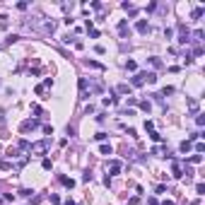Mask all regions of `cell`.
Returning a JSON list of instances; mask_svg holds the SVG:
<instances>
[{
  "label": "cell",
  "mask_w": 205,
  "mask_h": 205,
  "mask_svg": "<svg viewBox=\"0 0 205 205\" xmlns=\"http://www.w3.org/2000/svg\"><path fill=\"white\" fill-rule=\"evenodd\" d=\"M34 128H39V121H36V118H29V121H24V123L20 125L22 133H27V130H34Z\"/></svg>",
  "instance_id": "6da1fadb"
},
{
  "label": "cell",
  "mask_w": 205,
  "mask_h": 205,
  "mask_svg": "<svg viewBox=\"0 0 205 205\" xmlns=\"http://www.w3.org/2000/svg\"><path fill=\"white\" fill-rule=\"evenodd\" d=\"M46 150H48V142H46V140H41V142H36V145H31V150H29V152H36V155H44Z\"/></svg>",
  "instance_id": "7a4b0ae2"
},
{
  "label": "cell",
  "mask_w": 205,
  "mask_h": 205,
  "mask_svg": "<svg viewBox=\"0 0 205 205\" xmlns=\"http://www.w3.org/2000/svg\"><path fill=\"white\" fill-rule=\"evenodd\" d=\"M135 29H138L140 34H150V24H147V20H140V22L135 24Z\"/></svg>",
  "instance_id": "3957f363"
},
{
  "label": "cell",
  "mask_w": 205,
  "mask_h": 205,
  "mask_svg": "<svg viewBox=\"0 0 205 205\" xmlns=\"http://www.w3.org/2000/svg\"><path fill=\"white\" fill-rule=\"evenodd\" d=\"M130 85H133V87H140V85H145V72H138V75H135L133 80H130Z\"/></svg>",
  "instance_id": "277c9868"
},
{
  "label": "cell",
  "mask_w": 205,
  "mask_h": 205,
  "mask_svg": "<svg viewBox=\"0 0 205 205\" xmlns=\"http://www.w3.org/2000/svg\"><path fill=\"white\" fill-rule=\"evenodd\" d=\"M109 171H111V174H118V171H121V162H118V159H111V162H109Z\"/></svg>",
  "instance_id": "5b68a950"
},
{
  "label": "cell",
  "mask_w": 205,
  "mask_h": 205,
  "mask_svg": "<svg viewBox=\"0 0 205 205\" xmlns=\"http://www.w3.org/2000/svg\"><path fill=\"white\" fill-rule=\"evenodd\" d=\"M77 85H80V92H82V99H87V85H89V82H87V77H80V80H77Z\"/></svg>",
  "instance_id": "8992f818"
},
{
  "label": "cell",
  "mask_w": 205,
  "mask_h": 205,
  "mask_svg": "<svg viewBox=\"0 0 205 205\" xmlns=\"http://www.w3.org/2000/svg\"><path fill=\"white\" fill-rule=\"evenodd\" d=\"M171 174H174L176 179H181V176H183V171H181V164H179V162H174V164H171Z\"/></svg>",
  "instance_id": "52a82bcc"
},
{
  "label": "cell",
  "mask_w": 205,
  "mask_h": 205,
  "mask_svg": "<svg viewBox=\"0 0 205 205\" xmlns=\"http://www.w3.org/2000/svg\"><path fill=\"white\" fill-rule=\"evenodd\" d=\"M145 82L155 85V82H157V72H145Z\"/></svg>",
  "instance_id": "ba28073f"
},
{
  "label": "cell",
  "mask_w": 205,
  "mask_h": 205,
  "mask_svg": "<svg viewBox=\"0 0 205 205\" xmlns=\"http://www.w3.org/2000/svg\"><path fill=\"white\" fill-rule=\"evenodd\" d=\"M125 70L135 72V70H138V63H135V61H125Z\"/></svg>",
  "instance_id": "9c48e42d"
},
{
  "label": "cell",
  "mask_w": 205,
  "mask_h": 205,
  "mask_svg": "<svg viewBox=\"0 0 205 205\" xmlns=\"http://www.w3.org/2000/svg\"><path fill=\"white\" fill-rule=\"evenodd\" d=\"M61 183H63V186H68V188H72V186H75V181L68 179V176H61Z\"/></svg>",
  "instance_id": "30bf717a"
},
{
  "label": "cell",
  "mask_w": 205,
  "mask_h": 205,
  "mask_svg": "<svg viewBox=\"0 0 205 205\" xmlns=\"http://www.w3.org/2000/svg\"><path fill=\"white\" fill-rule=\"evenodd\" d=\"M203 12H205L203 7H196V10L191 12V17H193V20H200V17H203Z\"/></svg>",
  "instance_id": "8fae6325"
},
{
  "label": "cell",
  "mask_w": 205,
  "mask_h": 205,
  "mask_svg": "<svg viewBox=\"0 0 205 205\" xmlns=\"http://www.w3.org/2000/svg\"><path fill=\"white\" fill-rule=\"evenodd\" d=\"M87 68H94V70H104V65H101V63H97V61H87Z\"/></svg>",
  "instance_id": "7c38bea8"
},
{
  "label": "cell",
  "mask_w": 205,
  "mask_h": 205,
  "mask_svg": "<svg viewBox=\"0 0 205 205\" xmlns=\"http://www.w3.org/2000/svg\"><path fill=\"white\" fill-rule=\"evenodd\" d=\"M101 104H104V106H111V104H116V97H111V94H109V97H104V99H101Z\"/></svg>",
  "instance_id": "4fadbf2b"
},
{
  "label": "cell",
  "mask_w": 205,
  "mask_h": 205,
  "mask_svg": "<svg viewBox=\"0 0 205 205\" xmlns=\"http://www.w3.org/2000/svg\"><path fill=\"white\" fill-rule=\"evenodd\" d=\"M188 162H191V164H200V162H203V155H191Z\"/></svg>",
  "instance_id": "5bb4252c"
},
{
  "label": "cell",
  "mask_w": 205,
  "mask_h": 205,
  "mask_svg": "<svg viewBox=\"0 0 205 205\" xmlns=\"http://www.w3.org/2000/svg\"><path fill=\"white\" fill-rule=\"evenodd\" d=\"M99 152H101V155H106V157H109V155H111V145H106V142H104V145H101V147H99Z\"/></svg>",
  "instance_id": "9a60e30c"
},
{
  "label": "cell",
  "mask_w": 205,
  "mask_h": 205,
  "mask_svg": "<svg viewBox=\"0 0 205 205\" xmlns=\"http://www.w3.org/2000/svg\"><path fill=\"white\" fill-rule=\"evenodd\" d=\"M118 92H121V94H128V97H130V85H118Z\"/></svg>",
  "instance_id": "2e32d148"
},
{
  "label": "cell",
  "mask_w": 205,
  "mask_h": 205,
  "mask_svg": "<svg viewBox=\"0 0 205 205\" xmlns=\"http://www.w3.org/2000/svg\"><path fill=\"white\" fill-rule=\"evenodd\" d=\"M188 109L193 111V114H198V101L196 99H188Z\"/></svg>",
  "instance_id": "e0dca14e"
},
{
  "label": "cell",
  "mask_w": 205,
  "mask_h": 205,
  "mask_svg": "<svg viewBox=\"0 0 205 205\" xmlns=\"http://www.w3.org/2000/svg\"><path fill=\"white\" fill-rule=\"evenodd\" d=\"M7 157H12V159L20 157V150H17V147H10V150H7Z\"/></svg>",
  "instance_id": "ac0fdd59"
},
{
  "label": "cell",
  "mask_w": 205,
  "mask_h": 205,
  "mask_svg": "<svg viewBox=\"0 0 205 205\" xmlns=\"http://www.w3.org/2000/svg\"><path fill=\"white\" fill-rule=\"evenodd\" d=\"M181 152H191V142H188V140L181 142Z\"/></svg>",
  "instance_id": "d6986e66"
},
{
  "label": "cell",
  "mask_w": 205,
  "mask_h": 205,
  "mask_svg": "<svg viewBox=\"0 0 205 205\" xmlns=\"http://www.w3.org/2000/svg\"><path fill=\"white\" fill-rule=\"evenodd\" d=\"M118 31H121V36H125V34H128V31H130V29H128V27H125V22H121V24H118Z\"/></svg>",
  "instance_id": "ffe728a7"
},
{
  "label": "cell",
  "mask_w": 205,
  "mask_h": 205,
  "mask_svg": "<svg viewBox=\"0 0 205 205\" xmlns=\"http://www.w3.org/2000/svg\"><path fill=\"white\" fill-rule=\"evenodd\" d=\"M140 109H142V111H147V114H150V109H152V104H150V101H140Z\"/></svg>",
  "instance_id": "44dd1931"
},
{
  "label": "cell",
  "mask_w": 205,
  "mask_h": 205,
  "mask_svg": "<svg viewBox=\"0 0 205 205\" xmlns=\"http://www.w3.org/2000/svg\"><path fill=\"white\" fill-rule=\"evenodd\" d=\"M20 150H24V152H27V150H31V145H29L27 140H20Z\"/></svg>",
  "instance_id": "7402d4cb"
},
{
  "label": "cell",
  "mask_w": 205,
  "mask_h": 205,
  "mask_svg": "<svg viewBox=\"0 0 205 205\" xmlns=\"http://www.w3.org/2000/svg\"><path fill=\"white\" fill-rule=\"evenodd\" d=\"M196 193H198V196L205 193V183H196Z\"/></svg>",
  "instance_id": "603a6c76"
},
{
  "label": "cell",
  "mask_w": 205,
  "mask_h": 205,
  "mask_svg": "<svg viewBox=\"0 0 205 205\" xmlns=\"http://www.w3.org/2000/svg\"><path fill=\"white\" fill-rule=\"evenodd\" d=\"M150 63H152V65H155V68H162V61H159V58H157V55H152V58H150Z\"/></svg>",
  "instance_id": "cb8c5ba5"
},
{
  "label": "cell",
  "mask_w": 205,
  "mask_h": 205,
  "mask_svg": "<svg viewBox=\"0 0 205 205\" xmlns=\"http://www.w3.org/2000/svg\"><path fill=\"white\" fill-rule=\"evenodd\" d=\"M150 138H152V140H155V142H162V140H164V138H162V135H159V133H155V130H152V133H150Z\"/></svg>",
  "instance_id": "d4e9b609"
},
{
  "label": "cell",
  "mask_w": 205,
  "mask_h": 205,
  "mask_svg": "<svg viewBox=\"0 0 205 205\" xmlns=\"http://www.w3.org/2000/svg\"><path fill=\"white\" fill-rule=\"evenodd\" d=\"M53 29H55L53 22H46V24H44V31H51V34H53Z\"/></svg>",
  "instance_id": "484cf974"
},
{
  "label": "cell",
  "mask_w": 205,
  "mask_h": 205,
  "mask_svg": "<svg viewBox=\"0 0 205 205\" xmlns=\"http://www.w3.org/2000/svg\"><path fill=\"white\" fill-rule=\"evenodd\" d=\"M41 166H44V169L48 171V169H51V166H53V162H51V159H44V162H41Z\"/></svg>",
  "instance_id": "4316f807"
},
{
  "label": "cell",
  "mask_w": 205,
  "mask_h": 205,
  "mask_svg": "<svg viewBox=\"0 0 205 205\" xmlns=\"http://www.w3.org/2000/svg\"><path fill=\"white\" fill-rule=\"evenodd\" d=\"M196 123H198V125H205V116L198 114V116H196Z\"/></svg>",
  "instance_id": "83f0119b"
},
{
  "label": "cell",
  "mask_w": 205,
  "mask_h": 205,
  "mask_svg": "<svg viewBox=\"0 0 205 205\" xmlns=\"http://www.w3.org/2000/svg\"><path fill=\"white\" fill-rule=\"evenodd\" d=\"M162 94H164V97H166V94H174V87H164V89H162Z\"/></svg>",
  "instance_id": "f1b7e54d"
},
{
  "label": "cell",
  "mask_w": 205,
  "mask_h": 205,
  "mask_svg": "<svg viewBox=\"0 0 205 205\" xmlns=\"http://www.w3.org/2000/svg\"><path fill=\"white\" fill-rule=\"evenodd\" d=\"M94 140H99V142H104V140H106V133H97V135H94Z\"/></svg>",
  "instance_id": "f546056e"
},
{
  "label": "cell",
  "mask_w": 205,
  "mask_h": 205,
  "mask_svg": "<svg viewBox=\"0 0 205 205\" xmlns=\"http://www.w3.org/2000/svg\"><path fill=\"white\" fill-rule=\"evenodd\" d=\"M17 39H20V36H17V34H10V36H7V44H15Z\"/></svg>",
  "instance_id": "4dcf8cb0"
},
{
  "label": "cell",
  "mask_w": 205,
  "mask_h": 205,
  "mask_svg": "<svg viewBox=\"0 0 205 205\" xmlns=\"http://www.w3.org/2000/svg\"><path fill=\"white\" fill-rule=\"evenodd\" d=\"M44 133L46 135H53V125H44Z\"/></svg>",
  "instance_id": "1f68e13d"
},
{
  "label": "cell",
  "mask_w": 205,
  "mask_h": 205,
  "mask_svg": "<svg viewBox=\"0 0 205 205\" xmlns=\"http://www.w3.org/2000/svg\"><path fill=\"white\" fill-rule=\"evenodd\" d=\"M51 203H53V205H58V203H61V198L55 196V193H51Z\"/></svg>",
  "instance_id": "d6a6232c"
},
{
  "label": "cell",
  "mask_w": 205,
  "mask_h": 205,
  "mask_svg": "<svg viewBox=\"0 0 205 205\" xmlns=\"http://www.w3.org/2000/svg\"><path fill=\"white\" fill-rule=\"evenodd\" d=\"M31 193H34V191H29V188H22V191H20V196H27V198H29Z\"/></svg>",
  "instance_id": "836d02e7"
},
{
  "label": "cell",
  "mask_w": 205,
  "mask_h": 205,
  "mask_svg": "<svg viewBox=\"0 0 205 205\" xmlns=\"http://www.w3.org/2000/svg\"><path fill=\"white\" fill-rule=\"evenodd\" d=\"M0 169H10V164L7 162H0Z\"/></svg>",
  "instance_id": "e575fe53"
},
{
  "label": "cell",
  "mask_w": 205,
  "mask_h": 205,
  "mask_svg": "<svg viewBox=\"0 0 205 205\" xmlns=\"http://www.w3.org/2000/svg\"><path fill=\"white\" fill-rule=\"evenodd\" d=\"M147 203H150V205H159V203H157L155 198H150V200H147Z\"/></svg>",
  "instance_id": "d590c367"
},
{
  "label": "cell",
  "mask_w": 205,
  "mask_h": 205,
  "mask_svg": "<svg viewBox=\"0 0 205 205\" xmlns=\"http://www.w3.org/2000/svg\"><path fill=\"white\" fill-rule=\"evenodd\" d=\"M63 205H75V203H72V200H70V198H68V200H65V203H63Z\"/></svg>",
  "instance_id": "8d00e7d4"
},
{
  "label": "cell",
  "mask_w": 205,
  "mask_h": 205,
  "mask_svg": "<svg viewBox=\"0 0 205 205\" xmlns=\"http://www.w3.org/2000/svg\"><path fill=\"white\" fill-rule=\"evenodd\" d=\"M162 205H174V203H171V200H164V203H162Z\"/></svg>",
  "instance_id": "74e56055"
},
{
  "label": "cell",
  "mask_w": 205,
  "mask_h": 205,
  "mask_svg": "<svg viewBox=\"0 0 205 205\" xmlns=\"http://www.w3.org/2000/svg\"><path fill=\"white\" fill-rule=\"evenodd\" d=\"M191 205H200V200H193V203H191Z\"/></svg>",
  "instance_id": "f35d334b"
},
{
  "label": "cell",
  "mask_w": 205,
  "mask_h": 205,
  "mask_svg": "<svg viewBox=\"0 0 205 205\" xmlns=\"http://www.w3.org/2000/svg\"><path fill=\"white\" fill-rule=\"evenodd\" d=\"M0 203H3V198H0Z\"/></svg>",
  "instance_id": "ab89813d"
}]
</instances>
